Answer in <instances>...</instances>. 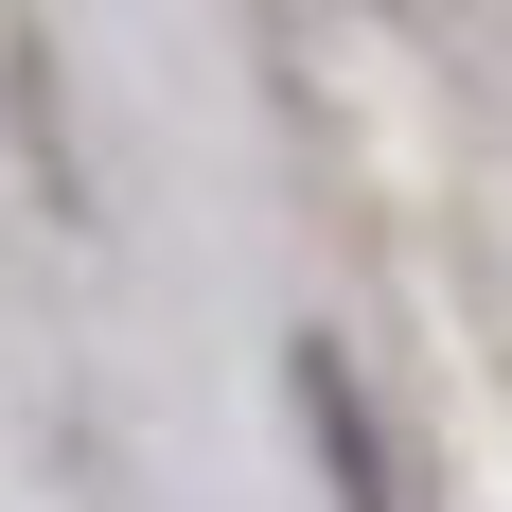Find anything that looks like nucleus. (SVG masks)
<instances>
[{"mask_svg": "<svg viewBox=\"0 0 512 512\" xmlns=\"http://www.w3.org/2000/svg\"><path fill=\"white\" fill-rule=\"evenodd\" d=\"M283 407H301L318 495H336V512H407V442H389V407H371L354 336H301V354H283Z\"/></svg>", "mask_w": 512, "mask_h": 512, "instance_id": "obj_1", "label": "nucleus"}]
</instances>
